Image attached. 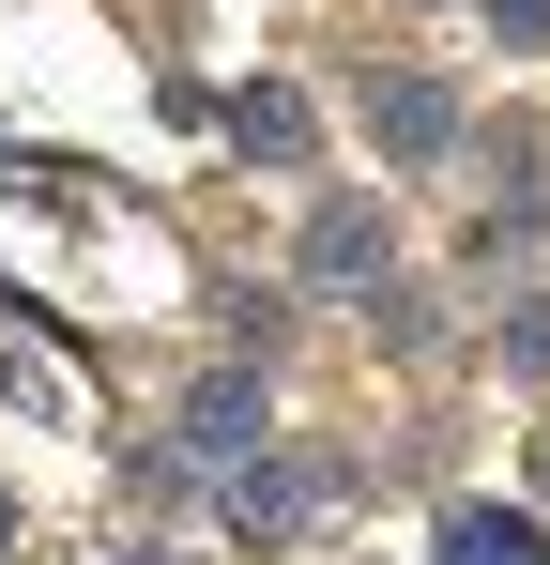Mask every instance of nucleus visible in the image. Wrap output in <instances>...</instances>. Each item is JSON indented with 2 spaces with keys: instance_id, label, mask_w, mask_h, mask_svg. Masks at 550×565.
Segmentation results:
<instances>
[{
  "instance_id": "nucleus-1",
  "label": "nucleus",
  "mask_w": 550,
  "mask_h": 565,
  "mask_svg": "<svg viewBox=\"0 0 550 565\" xmlns=\"http://www.w3.org/2000/svg\"><path fill=\"white\" fill-rule=\"evenodd\" d=\"M367 138H382L398 169H429V153L458 138V93L444 77H367Z\"/></svg>"
},
{
  "instance_id": "nucleus-2",
  "label": "nucleus",
  "mask_w": 550,
  "mask_h": 565,
  "mask_svg": "<svg viewBox=\"0 0 550 565\" xmlns=\"http://www.w3.org/2000/svg\"><path fill=\"white\" fill-rule=\"evenodd\" d=\"M245 428H261V367H214L183 397V459H245Z\"/></svg>"
},
{
  "instance_id": "nucleus-3",
  "label": "nucleus",
  "mask_w": 550,
  "mask_h": 565,
  "mask_svg": "<svg viewBox=\"0 0 550 565\" xmlns=\"http://www.w3.org/2000/svg\"><path fill=\"white\" fill-rule=\"evenodd\" d=\"M306 276H321V290H367V276H382V214H367V199H321V230H306Z\"/></svg>"
},
{
  "instance_id": "nucleus-4",
  "label": "nucleus",
  "mask_w": 550,
  "mask_h": 565,
  "mask_svg": "<svg viewBox=\"0 0 550 565\" xmlns=\"http://www.w3.org/2000/svg\"><path fill=\"white\" fill-rule=\"evenodd\" d=\"M230 138H245V153H261V169H306V138H321V122H306V93H230Z\"/></svg>"
},
{
  "instance_id": "nucleus-5",
  "label": "nucleus",
  "mask_w": 550,
  "mask_h": 565,
  "mask_svg": "<svg viewBox=\"0 0 550 565\" xmlns=\"http://www.w3.org/2000/svg\"><path fill=\"white\" fill-rule=\"evenodd\" d=\"M444 565H550V535L520 520V504H458V520H444Z\"/></svg>"
},
{
  "instance_id": "nucleus-6",
  "label": "nucleus",
  "mask_w": 550,
  "mask_h": 565,
  "mask_svg": "<svg viewBox=\"0 0 550 565\" xmlns=\"http://www.w3.org/2000/svg\"><path fill=\"white\" fill-rule=\"evenodd\" d=\"M306 504H321V473H230V520H245V535H290Z\"/></svg>"
},
{
  "instance_id": "nucleus-7",
  "label": "nucleus",
  "mask_w": 550,
  "mask_h": 565,
  "mask_svg": "<svg viewBox=\"0 0 550 565\" xmlns=\"http://www.w3.org/2000/svg\"><path fill=\"white\" fill-rule=\"evenodd\" d=\"M489 31L505 46H550V0H489Z\"/></svg>"
}]
</instances>
